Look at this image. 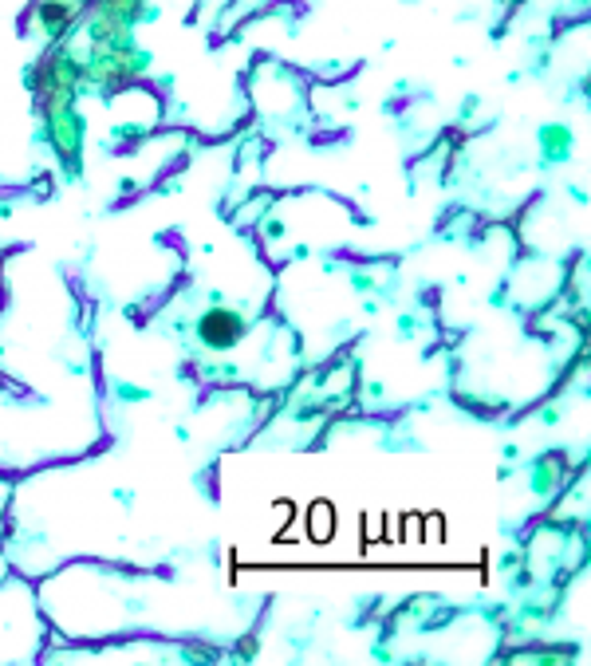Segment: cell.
<instances>
[{
	"label": "cell",
	"instance_id": "1",
	"mask_svg": "<svg viewBox=\"0 0 591 666\" xmlns=\"http://www.w3.org/2000/svg\"><path fill=\"white\" fill-rule=\"evenodd\" d=\"M201 343H209V347H237L240 339H244V319L237 316V312H229V308H209L205 316H201Z\"/></svg>",
	"mask_w": 591,
	"mask_h": 666
}]
</instances>
